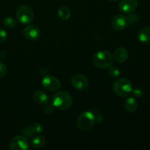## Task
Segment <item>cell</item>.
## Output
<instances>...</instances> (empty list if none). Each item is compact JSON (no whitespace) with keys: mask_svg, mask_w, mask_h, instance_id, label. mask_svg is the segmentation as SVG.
I'll use <instances>...</instances> for the list:
<instances>
[{"mask_svg":"<svg viewBox=\"0 0 150 150\" xmlns=\"http://www.w3.org/2000/svg\"><path fill=\"white\" fill-rule=\"evenodd\" d=\"M131 93H133V96L135 98H142L144 96V91L140 88H136V89L132 90Z\"/></svg>","mask_w":150,"mask_h":150,"instance_id":"23","label":"cell"},{"mask_svg":"<svg viewBox=\"0 0 150 150\" xmlns=\"http://www.w3.org/2000/svg\"><path fill=\"white\" fill-rule=\"evenodd\" d=\"M33 99L37 103L41 105H45L49 103V98L48 95L42 91H35L33 93Z\"/></svg>","mask_w":150,"mask_h":150,"instance_id":"13","label":"cell"},{"mask_svg":"<svg viewBox=\"0 0 150 150\" xmlns=\"http://www.w3.org/2000/svg\"><path fill=\"white\" fill-rule=\"evenodd\" d=\"M139 40L142 42H150V27L145 26L139 30L138 34Z\"/></svg>","mask_w":150,"mask_h":150,"instance_id":"14","label":"cell"},{"mask_svg":"<svg viewBox=\"0 0 150 150\" xmlns=\"http://www.w3.org/2000/svg\"><path fill=\"white\" fill-rule=\"evenodd\" d=\"M111 1H113V2H116V1H117L118 0H110Z\"/></svg>","mask_w":150,"mask_h":150,"instance_id":"27","label":"cell"},{"mask_svg":"<svg viewBox=\"0 0 150 150\" xmlns=\"http://www.w3.org/2000/svg\"><path fill=\"white\" fill-rule=\"evenodd\" d=\"M71 83L73 87L81 91H86L89 86L87 78L84 75L80 74V73L75 74L72 77Z\"/></svg>","mask_w":150,"mask_h":150,"instance_id":"8","label":"cell"},{"mask_svg":"<svg viewBox=\"0 0 150 150\" xmlns=\"http://www.w3.org/2000/svg\"><path fill=\"white\" fill-rule=\"evenodd\" d=\"M23 35L29 40H36L40 37V29L36 25H29L23 29Z\"/></svg>","mask_w":150,"mask_h":150,"instance_id":"9","label":"cell"},{"mask_svg":"<svg viewBox=\"0 0 150 150\" xmlns=\"http://www.w3.org/2000/svg\"><path fill=\"white\" fill-rule=\"evenodd\" d=\"M7 73V67L3 62H0V78L4 77Z\"/></svg>","mask_w":150,"mask_h":150,"instance_id":"24","label":"cell"},{"mask_svg":"<svg viewBox=\"0 0 150 150\" xmlns=\"http://www.w3.org/2000/svg\"><path fill=\"white\" fill-rule=\"evenodd\" d=\"M3 24L7 28H13L16 25V20L11 16H7L3 20Z\"/></svg>","mask_w":150,"mask_h":150,"instance_id":"18","label":"cell"},{"mask_svg":"<svg viewBox=\"0 0 150 150\" xmlns=\"http://www.w3.org/2000/svg\"><path fill=\"white\" fill-rule=\"evenodd\" d=\"M92 63L96 67L100 69L108 68L112 65L114 57L108 51H100L92 56Z\"/></svg>","mask_w":150,"mask_h":150,"instance_id":"2","label":"cell"},{"mask_svg":"<svg viewBox=\"0 0 150 150\" xmlns=\"http://www.w3.org/2000/svg\"><path fill=\"white\" fill-rule=\"evenodd\" d=\"M45 139L42 136H37L32 139L31 146L35 149H40L45 145Z\"/></svg>","mask_w":150,"mask_h":150,"instance_id":"16","label":"cell"},{"mask_svg":"<svg viewBox=\"0 0 150 150\" xmlns=\"http://www.w3.org/2000/svg\"><path fill=\"white\" fill-rule=\"evenodd\" d=\"M59 17L62 20H67L70 18V16H71V13H70V9L67 8V7H61L59 8L58 11Z\"/></svg>","mask_w":150,"mask_h":150,"instance_id":"17","label":"cell"},{"mask_svg":"<svg viewBox=\"0 0 150 150\" xmlns=\"http://www.w3.org/2000/svg\"><path fill=\"white\" fill-rule=\"evenodd\" d=\"M96 120L95 116L92 111H85L81 114L78 117L77 127L82 131H88L93 127Z\"/></svg>","mask_w":150,"mask_h":150,"instance_id":"3","label":"cell"},{"mask_svg":"<svg viewBox=\"0 0 150 150\" xmlns=\"http://www.w3.org/2000/svg\"><path fill=\"white\" fill-rule=\"evenodd\" d=\"M51 103L54 108L61 111H65L71 107L73 104V98L66 91H60L53 95Z\"/></svg>","mask_w":150,"mask_h":150,"instance_id":"1","label":"cell"},{"mask_svg":"<svg viewBox=\"0 0 150 150\" xmlns=\"http://www.w3.org/2000/svg\"><path fill=\"white\" fill-rule=\"evenodd\" d=\"M137 7V0H121L119 3L120 10L125 13H133L136 10Z\"/></svg>","mask_w":150,"mask_h":150,"instance_id":"11","label":"cell"},{"mask_svg":"<svg viewBox=\"0 0 150 150\" xmlns=\"http://www.w3.org/2000/svg\"><path fill=\"white\" fill-rule=\"evenodd\" d=\"M7 38V34L5 30L0 29V43L5 42Z\"/></svg>","mask_w":150,"mask_h":150,"instance_id":"25","label":"cell"},{"mask_svg":"<svg viewBox=\"0 0 150 150\" xmlns=\"http://www.w3.org/2000/svg\"><path fill=\"white\" fill-rule=\"evenodd\" d=\"M127 18L124 15H117L114 16L111 21V26L116 31H122L126 29L128 25Z\"/></svg>","mask_w":150,"mask_h":150,"instance_id":"10","label":"cell"},{"mask_svg":"<svg viewBox=\"0 0 150 150\" xmlns=\"http://www.w3.org/2000/svg\"><path fill=\"white\" fill-rule=\"evenodd\" d=\"M29 148V141L24 136H16L10 142L11 150H25Z\"/></svg>","mask_w":150,"mask_h":150,"instance_id":"7","label":"cell"},{"mask_svg":"<svg viewBox=\"0 0 150 150\" xmlns=\"http://www.w3.org/2000/svg\"><path fill=\"white\" fill-rule=\"evenodd\" d=\"M125 109L128 112L133 113L136 111L138 108V103L136 100L133 97H130L127 98L125 103Z\"/></svg>","mask_w":150,"mask_h":150,"instance_id":"15","label":"cell"},{"mask_svg":"<svg viewBox=\"0 0 150 150\" xmlns=\"http://www.w3.org/2000/svg\"><path fill=\"white\" fill-rule=\"evenodd\" d=\"M108 73L114 79H117L120 76V70L118 67L110 66L108 67Z\"/></svg>","mask_w":150,"mask_h":150,"instance_id":"19","label":"cell"},{"mask_svg":"<svg viewBox=\"0 0 150 150\" xmlns=\"http://www.w3.org/2000/svg\"><path fill=\"white\" fill-rule=\"evenodd\" d=\"M32 130H33L34 134H39L42 131V125L39 124V123H36L34 125L32 126Z\"/></svg>","mask_w":150,"mask_h":150,"instance_id":"22","label":"cell"},{"mask_svg":"<svg viewBox=\"0 0 150 150\" xmlns=\"http://www.w3.org/2000/svg\"><path fill=\"white\" fill-rule=\"evenodd\" d=\"M44 113H45L46 114H51L54 113V106L53 105V104H48L47 103L46 105H45V107L43 108Z\"/></svg>","mask_w":150,"mask_h":150,"instance_id":"21","label":"cell"},{"mask_svg":"<svg viewBox=\"0 0 150 150\" xmlns=\"http://www.w3.org/2000/svg\"><path fill=\"white\" fill-rule=\"evenodd\" d=\"M42 86L48 92H56L59 89L61 83L59 80L55 76H46L42 79Z\"/></svg>","mask_w":150,"mask_h":150,"instance_id":"6","label":"cell"},{"mask_svg":"<svg viewBox=\"0 0 150 150\" xmlns=\"http://www.w3.org/2000/svg\"><path fill=\"white\" fill-rule=\"evenodd\" d=\"M22 133L24 136H26V138L28 137H32L34 134L33 130H32V126H26L22 130Z\"/></svg>","mask_w":150,"mask_h":150,"instance_id":"20","label":"cell"},{"mask_svg":"<svg viewBox=\"0 0 150 150\" xmlns=\"http://www.w3.org/2000/svg\"><path fill=\"white\" fill-rule=\"evenodd\" d=\"M113 57H114V59H115L117 62L123 63L128 58V51L126 48H122V47L118 48L114 51Z\"/></svg>","mask_w":150,"mask_h":150,"instance_id":"12","label":"cell"},{"mask_svg":"<svg viewBox=\"0 0 150 150\" xmlns=\"http://www.w3.org/2000/svg\"><path fill=\"white\" fill-rule=\"evenodd\" d=\"M127 18V20H128V23H136L139 21V17L137 16V15L136 14H131L128 16Z\"/></svg>","mask_w":150,"mask_h":150,"instance_id":"26","label":"cell"},{"mask_svg":"<svg viewBox=\"0 0 150 150\" xmlns=\"http://www.w3.org/2000/svg\"><path fill=\"white\" fill-rule=\"evenodd\" d=\"M16 18L18 21L23 24H29L32 23L35 18V13L30 6L22 4L18 7L16 10Z\"/></svg>","mask_w":150,"mask_h":150,"instance_id":"5","label":"cell"},{"mask_svg":"<svg viewBox=\"0 0 150 150\" xmlns=\"http://www.w3.org/2000/svg\"><path fill=\"white\" fill-rule=\"evenodd\" d=\"M113 89L116 95L120 97H127L133 90L132 83L127 79L121 78L114 81Z\"/></svg>","mask_w":150,"mask_h":150,"instance_id":"4","label":"cell"}]
</instances>
